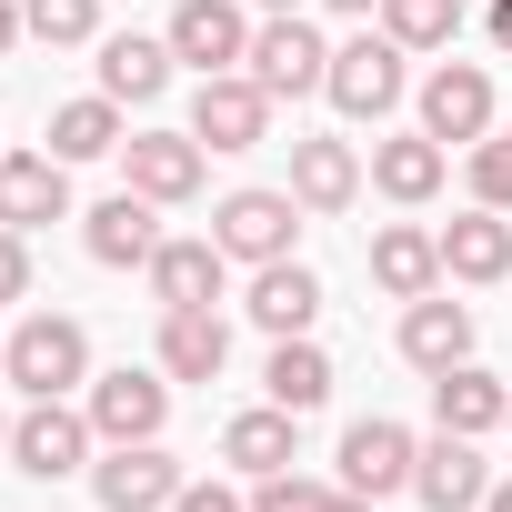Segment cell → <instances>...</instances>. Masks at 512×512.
<instances>
[{"label":"cell","mask_w":512,"mask_h":512,"mask_svg":"<svg viewBox=\"0 0 512 512\" xmlns=\"http://www.w3.org/2000/svg\"><path fill=\"white\" fill-rule=\"evenodd\" d=\"M0 382H21L31 402H71L91 382V332L71 312H21L11 342H0Z\"/></svg>","instance_id":"6da1fadb"},{"label":"cell","mask_w":512,"mask_h":512,"mask_svg":"<svg viewBox=\"0 0 512 512\" xmlns=\"http://www.w3.org/2000/svg\"><path fill=\"white\" fill-rule=\"evenodd\" d=\"M91 452H101V432L81 402H31L11 422V472H31V482H71V472H91Z\"/></svg>","instance_id":"7a4b0ae2"},{"label":"cell","mask_w":512,"mask_h":512,"mask_svg":"<svg viewBox=\"0 0 512 512\" xmlns=\"http://www.w3.org/2000/svg\"><path fill=\"white\" fill-rule=\"evenodd\" d=\"M251 81H262L272 101H302V91H322L332 81V41L302 21V11H272L262 31H251V61H241Z\"/></svg>","instance_id":"3957f363"},{"label":"cell","mask_w":512,"mask_h":512,"mask_svg":"<svg viewBox=\"0 0 512 512\" xmlns=\"http://www.w3.org/2000/svg\"><path fill=\"white\" fill-rule=\"evenodd\" d=\"M302 201L292 191H231L221 211H211V241L231 251V262H251V272H262V262H292V241H302Z\"/></svg>","instance_id":"277c9868"},{"label":"cell","mask_w":512,"mask_h":512,"mask_svg":"<svg viewBox=\"0 0 512 512\" xmlns=\"http://www.w3.org/2000/svg\"><path fill=\"white\" fill-rule=\"evenodd\" d=\"M81 412H91V432L101 442H161V422H171V372L151 362V372H91V392H81Z\"/></svg>","instance_id":"5b68a950"},{"label":"cell","mask_w":512,"mask_h":512,"mask_svg":"<svg viewBox=\"0 0 512 512\" xmlns=\"http://www.w3.org/2000/svg\"><path fill=\"white\" fill-rule=\"evenodd\" d=\"M191 141L201 151H262L272 141V91L251 81V71H211L191 91Z\"/></svg>","instance_id":"8992f818"},{"label":"cell","mask_w":512,"mask_h":512,"mask_svg":"<svg viewBox=\"0 0 512 512\" xmlns=\"http://www.w3.org/2000/svg\"><path fill=\"white\" fill-rule=\"evenodd\" d=\"M181 462L161 452V442H101V462H91V492H101V512H171L181 502Z\"/></svg>","instance_id":"52a82bcc"},{"label":"cell","mask_w":512,"mask_h":512,"mask_svg":"<svg viewBox=\"0 0 512 512\" xmlns=\"http://www.w3.org/2000/svg\"><path fill=\"white\" fill-rule=\"evenodd\" d=\"M422 131H432L442 151L492 141V71H482V61H442V71L422 81Z\"/></svg>","instance_id":"ba28073f"},{"label":"cell","mask_w":512,"mask_h":512,"mask_svg":"<svg viewBox=\"0 0 512 512\" xmlns=\"http://www.w3.org/2000/svg\"><path fill=\"white\" fill-rule=\"evenodd\" d=\"M121 171H131V191L141 201H201V181H211V151L191 141V131H131L121 141Z\"/></svg>","instance_id":"9c48e42d"},{"label":"cell","mask_w":512,"mask_h":512,"mask_svg":"<svg viewBox=\"0 0 512 512\" xmlns=\"http://www.w3.org/2000/svg\"><path fill=\"white\" fill-rule=\"evenodd\" d=\"M251 31H262V21H241V0H181L161 41H171V61H191L211 81V71H241L251 61Z\"/></svg>","instance_id":"30bf717a"},{"label":"cell","mask_w":512,"mask_h":512,"mask_svg":"<svg viewBox=\"0 0 512 512\" xmlns=\"http://www.w3.org/2000/svg\"><path fill=\"white\" fill-rule=\"evenodd\" d=\"M322 91H332L352 121H382V111L402 101V41H392V31H362V41H342Z\"/></svg>","instance_id":"8fae6325"},{"label":"cell","mask_w":512,"mask_h":512,"mask_svg":"<svg viewBox=\"0 0 512 512\" xmlns=\"http://www.w3.org/2000/svg\"><path fill=\"white\" fill-rule=\"evenodd\" d=\"M412 462H422V442L402 432V422H352L342 432V492H362V502H392V492H412Z\"/></svg>","instance_id":"7c38bea8"},{"label":"cell","mask_w":512,"mask_h":512,"mask_svg":"<svg viewBox=\"0 0 512 512\" xmlns=\"http://www.w3.org/2000/svg\"><path fill=\"white\" fill-rule=\"evenodd\" d=\"M482 492H492L482 442H472V432H432L422 462H412V502H422V512H482Z\"/></svg>","instance_id":"4fadbf2b"},{"label":"cell","mask_w":512,"mask_h":512,"mask_svg":"<svg viewBox=\"0 0 512 512\" xmlns=\"http://www.w3.org/2000/svg\"><path fill=\"white\" fill-rule=\"evenodd\" d=\"M221 272H231V251H221L211 231H201V241H191V231H171L151 262H141V282H151V302H161V312H201V302H221Z\"/></svg>","instance_id":"5bb4252c"},{"label":"cell","mask_w":512,"mask_h":512,"mask_svg":"<svg viewBox=\"0 0 512 512\" xmlns=\"http://www.w3.org/2000/svg\"><path fill=\"white\" fill-rule=\"evenodd\" d=\"M161 241H171V231H161V201H141L131 181H121V191H111V201H101V211L81 221V251H91L101 272H141Z\"/></svg>","instance_id":"9a60e30c"},{"label":"cell","mask_w":512,"mask_h":512,"mask_svg":"<svg viewBox=\"0 0 512 512\" xmlns=\"http://www.w3.org/2000/svg\"><path fill=\"white\" fill-rule=\"evenodd\" d=\"M41 221H71V161L0 151V231H41Z\"/></svg>","instance_id":"2e32d148"},{"label":"cell","mask_w":512,"mask_h":512,"mask_svg":"<svg viewBox=\"0 0 512 512\" xmlns=\"http://www.w3.org/2000/svg\"><path fill=\"white\" fill-rule=\"evenodd\" d=\"M312 221H332V211H352L362 201V151L352 141H332V131H312V141H292V181H282Z\"/></svg>","instance_id":"e0dca14e"},{"label":"cell","mask_w":512,"mask_h":512,"mask_svg":"<svg viewBox=\"0 0 512 512\" xmlns=\"http://www.w3.org/2000/svg\"><path fill=\"white\" fill-rule=\"evenodd\" d=\"M442 282H462V292H482V282H512V211H462V221H442Z\"/></svg>","instance_id":"ac0fdd59"},{"label":"cell","mask_w":512,"mask_h":512,"mask_svg":"<svg viewBox=\"0 0 512 512\" xmlns=\"http://www.w3.org/2000/svg\"><path fill=\"white\" fill-rule=\"evenodd\" d=\"M251 322H262L272 342H292V332H312L322 322V272L302 262V251H292V262H262V272H251V302H241Z\"/></svg>","instance_id":"d6986e66"},{"label":"cell","mask_w":512,"mask_h":512,"mask_svg":"<svg viewBox=\"0 0 512 512\" xmlns=\"http://www.w3.org/2000/svg\"><path fill=\"white\" fill-rule=\"evenodd\" d=\"M372 282H382L392 302L442 292V231H422V221H382V231H372Z\"/></svg>","instance_id":"ffe728a7"},{"label":"cell","mask_w":512,"mask_h":512,"mask_svg":"<svg viewBox=\"0 0 512 512\" xmlns=\"http://www.w3.org/2000/svg\"><path fill=\"white\" fill-rule=\"evenodd\" d=\"M302 412H282V402H262V412H231L221 422V462L241 472V482H262V472H292L302 462V432H292Z\"/></svg>","instance_id":"44dd1931"},{"label":"cell","mask_w":512,"mask_h":512,"mask_svg":"<svg viewBox=\"0 0 512 512\" xmlns=\"http://www.w3.org/2000/svg\"><path fill=\"white\" fill-rule=\"evenodd\" d=\"M442 171H452V151H442L432 131H392V141H372V191L402 201V211H422V201L442 191Z\"/></svg>","instance_id":"7402d4cb"},{"label":"cell","mask_w":512,"mask_h":512,"mask_svg":"<svg viewBox=\"0 0 512 512\" xmlns=\"http://www.w3.org/2000/svg\"><path fill=\"white\" fill-rule=\"evenodd\" d=\"M402 362H412V372H452V362H472V302H442V292L402 302Z\"/></svg>","instance_id":"603a6c76"},{"label":"cell","mask_w":512,"mask_h":512,"mask_svg":"<svg viewBox=\"0 0 512 512\" xmlns=\"http://www.w3.org/2000/svg\"><path fill=\"white\" fill-rule=\"evenodd\" d=\"M151 362H161L171 382H221V362H231V322H221L211 302H201V312H161Z\"/></svg>","instance_id":"cb8c5ba5"},{"label":"cell","mask_w":512,"mask_h":512,"mask_svg":"<svg viewBox=\"0 0 512 512\" xmlns=\"http://www.w3.org/2000/svg\"><path fill=\"white\" fill-rule=\"evenodd\" d=\"M432 422H442V432H472V442H482L492 422H512V392H502V382H492L482 362H452V372H432Z\"/></svg>","instance_id":"d4e9b609"},{"label":"cell","mask_w":512,"mask_h":512,"mask_svg":"<svg viewBox=\"0 0 512 512\" xmlns=\"http://www.w3.org/2000/svg\"><path fill=\"white\" fill-rule=\"evenodd\" d=\"M101 91L131 101V111L161 101V91H171V41H151V31H111V41H101Z\"/></svg>","instance_id":"484cf974"},{"label":"cell","mask_w":512,"mask_h":512,"mask_svg":"<svg viewBox=\"0 0 512 512\" xmlns=\"http://www.w3.org/2000/svg\"><path fill=\"white\" fill-rule=\"evenodd\" d=\"M262 392H272L282 412H322V402H332V352H322L312 332L272 342V362H262Z\"/></svg>","instance_id":"4316f807"},{"label":"cell","mask_w":512,"mask_h":512,"mask_svg":"<svg viewBox=\"0 0 512 512\" xmlns=\"http://www.w3.org/2000/svg\"><path fill=\"white\" fill-rule=\"evenodd\" d=\"M121 141H131V131H121V101H111V91L51 111V161H111Z\"/></svg>","instance_id":"83f0119b"},{"label":"cell","mask_w":512,"mask_h":512,"mask_svg":"<svg viewBox=\"0 0 512 512\" xmlns=\"http://www.w3.org/2000/svg\"><path fill=\"white\" fill-rule=\"evenodd\" d=\"M382 31H392L402 51H452L462 0H382Z\"/></svg>","instance_id":"f1b7e54d"},{"label":"cell","mask_w":512,"mask_h":512,"mask_svg":"<svg viewBox=\"0 0 512 512\" xmlns=\"http://www.w3.org/2000/svg\"><path fill=\"white\" fill-rule=\"evenodd\" d=\"M21 21H31V41L81 51V41H101V0H21Z\"/></svg>","instance_id":"f546056e"},{"label":"cell","mask_w":512,"mask_h":512,"mask_svg":"<svg viewBox=\"0 0 512 512\" xmlns=\"http://www.w3.org/2000/svg\"><path fill=\"white\" fill-rule=\"evenodd\" d=\"M472 201L482 211H512V131L502 141H472Z\"/></svg>","instance_id":"4dcf8cb0"},{"label":"cell","mask_w":512,"mask_h":512,"mask_svg":"<svg viewBox=\"0 0 512 512\" xmlns=\"http://www.w3.org/2000/svg\"><path fill=\"white\" fill-rule=\"evenodd\" d=\"M332 482H302V472H262L251 482V512H322Z\"/></svg>","instance_id":"1f68e13d"},{"label":"cell","mask_w":512,"mask_h":512,"mask_svg":"<svg viewBox=\"0 0 512 512\" xmlns=\"http://www.w3.org/2000/svg\"><path fill=\"white\" fill-rule=\"evenodd\" d=\"M0 302H31V231H0Z\"/></svg>","instance_id":"d6a6232c"},{"label":"cell","mask_w":512,"mask_h":512,"mask_svg":"<svg viewBox=\"0 0 512 512\" xmlns=\"http://www.w3.org/2000/svg\"><path fill=\"white\" fill-rule=\"evenodd\" d=\"M171 512H251V502H241L231 482H181V502H171Z\"/></svg>","instance_id":"836d02e7"},{"label":"cell","mask_w":512,"mask_h":512,"mask_svg":"<svg viewBox=\"0 0 512 512\" xmlns=\"http://www.w3.org/2000/svg\"><path fill=\"white\" fill-rule=\"evenodd\" d=\"M21 41H31V21H21V0H0V61H11Z\"/></svg>","instance_id":"e575fe53"},{"label":"cell","mask_w":512,"mask_h":512,"mask_svg":"<svg viewBox=\"0 0 512 512\" xmlns=\"http://www.w3.org/2000/svg\"><path fill=\"white\" fill-rule=\"evenodd\" d=\"M492 51H512V0H492Z\"/></svg>","instance_id":"d590c367"},{"label":"cell","mask_w":512,"mask_h":512,"mask_svg":"<svg viewBox=\"0 0 512 512\" xmlns=\"http://www.w3.org/2000/svg\"><path fill=\"white\" fill-rule=\"evenodd\" d=\"M322 512H372V502H362V492H342V482H332V492H322Z\"/></svg>","instance_id":"8d00e7d4"},{"label":"cell","mask_w":512,"mask_h":512,"mask_svg":"<svg viewBox=\"0 0 512 512\" xmlns=\"http://www.w3.org/2000/svg\"><path fill=\"white\" fill-rule=\"evenodd\" d=\"M322 11H342V21H372V11H382V0H322Z\"/></svg>","instance_id":"74e56055"},{"label":"cell","mask_w":512,"mask_h":512,"mask_svg":"<svg viewBox=\"0 0 512 512\" xmlns=\"http://www.w3.org/2000/svg\"><path fill=\"white\" fill-rule=\"evenodd\" d=\"M482 512H512V472H502V482H492V492H482Z\"/></svg>","instance_id":"f35d334b"},{"label":"cell","mask_w":512,"mask_h":512,"mask_svg":"<svg viewBox=\"0 0 512 512\" xmlns=\"http://www.w3.org/2000/svg\"><path fill=\"white\" fill-rule=\"evenodd\" d=\"M251 11H302V0H251Z\"/></svg>","instance_id":"ab89813d"},{"label":"cell","mask_w":512,"mask_h":512,"mask_svg":"<svg viewBox=\"0 0 512 512\" xmlns=\"http://www.w3.org/2000/svg\"><path fill=\"white\" fill-rule=\"evenodd\" d=\"M0 452H11V412H0Z\"/></svg>","instance_id":"60d3db41"},{"label":"cell","mask_w":512,"mask_h":512,"mask_svg":"<svg viewBox=\"0 0 512 512\" xmlns=\"http://www.w3.org/2000/svg\"><path fill=\"white\" fill-rule=\"evenodd\" d=\"M0 151H11V141H0Z\"/></svg>","instance_id":"b9f144b4"},{"label":"cell","mask_w":512,"mask_h":512,"mask_svg":"<svg viewBox=\"0 0 512 512\" xmlns=\"http://www.w3.org/2000/svg\"><path fill=\"white\" fill-rule=\"evenodd\" d=\"M0 342H11V332H0Z\"/></svg>","instance_id":"7bdbcfd3"}]
</instances>
